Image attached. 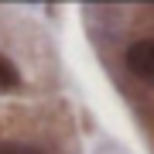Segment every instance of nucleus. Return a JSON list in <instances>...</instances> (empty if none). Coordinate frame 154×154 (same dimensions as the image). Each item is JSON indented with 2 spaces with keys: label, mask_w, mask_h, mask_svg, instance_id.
Returning <instances> with one entry per match:
<instances>
[{
  "label": "nucleus",
  "mask_w": 154,
  "mask_h": 154,
  "mask_svg": "<svg viewBox=\"0 0 154 154\" xmlns=\"http://www.w3.org/2000/svg\"><path fill=\"white\" fill-rule=\"evenodd\" d=\"M123 62H127V69H130L137 79H151V82H154V38L134 41L130 48H127Z\"/></svg>",
  "instance_id": "f257e3e1"
},
{
  "label": "nucleus",
  "mask_w": 154,
  "mask_h": 154,
  "mask_svg": "<svg viewBox=\"0 0 154 154\" xmlns=\"http://www.w3.org/2000/svg\"><path fill=\"white\" fill-rule=\"evenodd\" d=\"M17 86H21V72H17V65L0 51V93H14Z\"/></svg>",
  "instance_id": "f03ea898"
},
{
  "label": "nucleus",
  "mask_w": 154,
  "mask_h": 154,
  "mask_svg": "<svg viewBox=\"0 0 154 154\" xmlns=\"http://www.w3.org/2000/svg\"><path fill=\"white\" fill-rule=\"evenodd\" d=\"M0 154H45L34 144H17V140H0Z\"/></svg>",
  "instance_id": "7ed1b4c3"
}]
</instances>
